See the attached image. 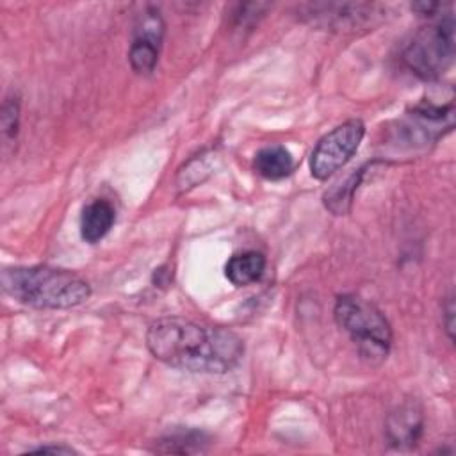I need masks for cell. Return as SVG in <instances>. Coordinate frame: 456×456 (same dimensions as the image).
Listing matches in <instances>:
<instances>
[{"mask_svg":"<svg viewBox=\"0 0 456 456\" xmlns=\"http://www.w3.org/2000/svg\"><path fill=\"white\" fill-rule=\"evenodd\" d=\"M146 347L169 367L201 374L230 372L244 354V344L232 330L178 315L153 321L146 331Z\"/></svg>","mask_w":456,"mask_h":456,"instance_id":"cell-1","label":"cell"},{"mask_svg":"<svg viewBox=\"0 0 456 456\" xmlns=\"http://www.w3.org/2000/svg\"><path fill=\"white\" fill-rule=\"evenodd\" d=\"M2 287L18 303L39 310L73 308L91 296V287L84 278L50 265L5 269Z\"/></svg>","mask_w":456,"mask_h":456,"instance_id":"cell-2","label":"cell"},{"mask_svg":"<svg viewBox=\"0 0 456 456\" xmlns=\"http://www.w3.org/2000/svg\"><path fill=\"white\" fill-rule=\"evenodd\" d=\"M333 315L365 362L376 365L387 358L392 344V328L376 305L356 294H342L335 301Z\"/></svg>","mask_w":456,"mask_h":456,"instance_id":"cell-3","label":"cell"},{"mask_svg":"<svg viewBox=\"0 0 456 456\" xmlns=\"http://www.w3.org/2000/svg\"><path fill=\"white\" fill-rule=\"evenodd\" d=\"M454 59V20L445 14L422 27L403 52L406 68L422 80H436Z\"/></svg>","mask_w":456,"mask_h":456,"instance_id":"cell-4","label":"cell"},{"mask_svg":"<svg viewBox=\"0 0 456 456\" xmlns=\"http://www.w3.org/2000/svg\"><path fill=\"white\" fill-rule=\"evenodd\" d=\"M299 11L301 18L310 25L338 34L369 30L383 18V7L378 4L319 2L301 5Z\"/></svg>","mask_w":456,"mask_h":456,"instance_id":"cell-5","label":"cell"},{"mask_svg":"<svg viewBox=\"0 0 456 456\" xmlns=\"http://www.w3.org/2000/svg\"><path fill=\"white\" fill-rule=\"evenodd\" d=\"M365 135L362 119H347L322 135L310 155V173L317 180H326L344 167L356 153Z\"/></svg>","mask_w":456,"mask_h":456,"instance_id":"cell-6","label":"cell"},{"mask_svg":"<svg viewBox=\"0 0 456 456\" xmlns=\"http://www.w3.org/2000/svg\"><path fill=\"white\" fill-rule=\"evenodd\" d=\"M166 23L160 16V11L153 5H146L137 16L132 32V43L128 50L130 68L137 75H150L160 55L164 41Z\"/></svg>","mask_w":456,"mask_h":456,"instance_id":"cell-7","label":"cell"},{"mask_svg":"<svg viewBox=\"0 0 456 456\" xmlns=\"http://www.w3.org/2000/svg\"><path fill=\"white\" fill-rule=\"evenodd\" d=\"M422 433V411L413 403L399 406L387 420V436L395 447L413 445Z\"/></svg>","mask_w":456,"mask_h":456,"instance_id":"cell-8","label":"cell"},{"mask_svg":"<svg viewBox=\"0 0 456 456\" xmlns=\"http://www.w3.org/2000/svg\"><path fill=\"white\" fill-rule=\"evenodd\" d=\"M116 221V210L107 200H93L80 216V235L86 242L94 244L102 240Z\"/></svg>","mask_w":456,"mask_h":456,"instance_id":"cell-9","label":"cell"},{"mask_svg":"<svg viewBox=\"0 0 456 456\" xmlns=\"http://www.w3.org/2000/svg\"><path fill=\"white\" fill-rule=\"evenodd\" d=\"M265 271V256L260 251L249 249L235 253L224 265L228 281L235 287H248L262 278Z\"/></svg>","mask_w":456,"mask_h":456,"instance_id":"cell-10","label":"cell"},{"mask_svg":"<svg viewBox=\"0 0 456 456\" xmlns=\"http://www.w3.org/2000/svg\"><path fill=\"white\" fill-rule=\"evenodd\" d=\"M253 169L265 180H281L292 173L294 159L285 146L269 144L255 153Z\"/></svg>","mask_w":456,"mask_h":456,"instance_id":"cell-11","label":"cell"},{"mask_svg":"<svg viewBox=\"0 0 456 456\" xmlns=\"http://www.w3.org/2000/svg\"><path fill=\"white\" fill-rule=\"evenodd\" d=\"M207 444H208V436L205 433L194 431V429H180L157 440L155 451L191 454V452H203L207 449Z\"/></svg>","mask_w":456,"mask_h":456,"instance_id":"cell-12","label":"cell"},{"mask_svg":"<svg viewBox=\"0 0 456 456\" xmlns=\"http://www.w3.org/2000/svg\"><path fill=\"white\" fill-rule=\"evenodd\" d=\"M365 173V166L356 169L353 175H349L342 183L335 185L330 192L324 194V205L326 208H330L335 216H344L346 212H349L351 203H353V196L354 191L362 180Z\"/></svg>","mask_w":456,"mask_h":456,"instance_id":"cell-13","label":"cell"},{"mask_svg":"<svg viewBox=\"0 0 456 456\" xmlns=\"http://www.w3.org/2000/svg\"><path fill=\"white\" fill-rule=\"evenodd\" d=\"M0 119H2L4 137L14 139L18 134V126H20V103L16 98H5L4 105H2Z\"/></svg>","mask_w":456,"mask_h":456,"instance_id":"cell-14","label":"cell"},{"mask_svg":"<svg viewBox=\"0 0 456 456\" xmlns=\"http://www.w3.org/2000/svg\"><path fill=\"white\" fill-rule=\"evenodd\" d=\"M442 310H444V315H445V330L449 333V338L452 340V331H454V322H452V319H454V301H452V296L447 297L445 306Z\"/></svg>","mask_w":456,"mask_h":456,"instance_id":"cell-15","label":"cell"},{"mask_svg":"<svg viewBox=\"0 0 456 456\" xmlns=\"http://www.w3.org/2000/svg\"><path fill=\"white\" fill-rule=\"evenodd\" d=\"M30 452H55V454L62 452V454H71V452H77V451L71 449V447H66V445H41L37 449H32Z\"/></svg>","mask_w":456,"mask_h":456,"instance_id":"cell-16","label":"cell"}]
</instances>
